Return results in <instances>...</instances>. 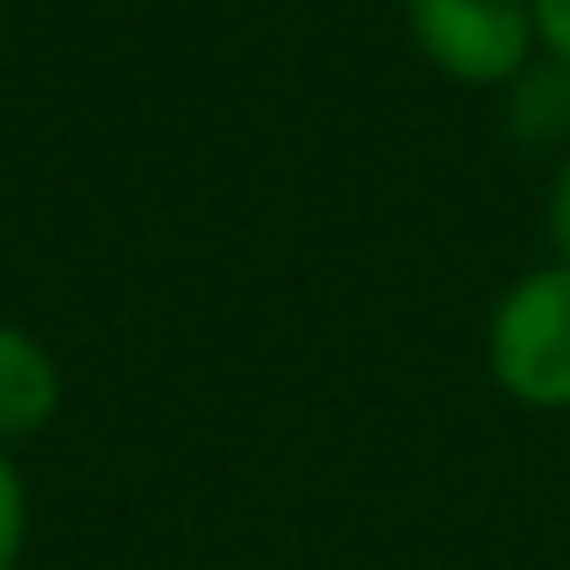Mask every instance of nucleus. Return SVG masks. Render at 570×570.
<instances>
[{
    "label": "nucleus",
    "mask_w": 570,
    "mask_h": 570,
    "mask_svg": "<svg viewBox=\"0 0 570 570\" xmlns=\"http://www.w3.org/2000/svg\"><path fill=\"white\" fill-rule=\"evenodd\" d=\"M56 411H62V368L50 344L31 337L26 325L0 320V448L38 435Z\"/></svg>",
    "instance_id": "nucleus-3"
},
{
    "label": "nucleus",
    "mask_w": 570,
    "mask_h": 570,
    "mask_svg": "<svg viewBox=\"0 0 570 570\" xmlns=\"http://www.w3.org/2000/svg\"><path fill=\"white\" fill-rule=\"evenodd\" d=\"M540 234H546V252L570 264V154H558V160H552L546 203H540Z\"/></svg>",
    "instance_id": "nucleus-6"
},
{
    "label": "nucleus",
    "mask_w": 570,
    "mask_h": 570,
    "mask_svg": "<svg viewBox=\"0 0 570 570\" xmlns=\"http://www.w3.org/2000/svg\"><path fill=\"white\" fill-rule=\"evenodd\" d=\"M533 7V31H540V50L570 62V0H528Z\"/></svg>",
    "instance_id": "nucleus-7"
},
{
    "label": "nucleus",
    "mask_w": 570,
    "mask_h": 570,
    "mask_svg": "<svg viewBox=\"0 0 570 570\" xmlns=\"http://www.w3.org/2000/svg\"><path fill=\"white\" fill-rule=\"evenodd\" d=\"M405 38L454 87L503 92L540 56L528 0H399Z\"/></svg>",
    "instance_id": "nucleus-2"
},
{
    "label": "nucleus",
    "mask_w": 570,
    "mask_h": 570,
    "mask_svg": "<svg viewBox=\"0 0 570 570\" xmlns=\"http://www.w3.org/2000/svg\"><path fill=\"white\" fill-rule=\"evenodd\" d=\"M26 528H31L26 479H19V466L7 460V448H0V570L19 564V552H26Z\"/></svg>",
    "instance_id": "nucleus-5"
},
{
    "label": "nucleus",
    "mask_w": 570,
    "mask_h": 570,
    "mask_svg": "<svg viewBox=\"0 0 570 570\" xmlns=\"http://www.w3.org/2000/svg\"><path fill=\"white\" fill-rule=\"evenodd\" d=\"M484 368L521 411H570V264L546 258L497 295L484 325Z\"/></svg>",
    "instance_id": "nucleus-1"
},
{
    "label": "nucleus",
    "mask_w": 570,
    "mask_h": 570,
    "mask_svg": "<svg viewBox=\"0 0 570 570\" xmlns=\"http://www.w3.org/2000/svg\"><path fill=\"white\" fill-rule=\"evenodd\" d=\"M503 129L528 154H570V62L533 56L503 87Z\"/></svg>",
    "instance_id": "nucleus-4"
}]
</instances>
